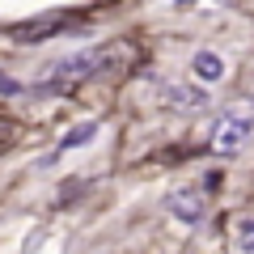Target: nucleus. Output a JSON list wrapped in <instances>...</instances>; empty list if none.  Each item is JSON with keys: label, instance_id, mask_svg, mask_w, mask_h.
<instances>
[{"label": "nucleus", "instance_id": "1", "mask_svg": "<svg viewBox=\"0 0 254 254\" xmlns=\"http://www.w3.org/2000/svg\"><path fill=\"white\" fill-rule=\"evenodd\" d=\"M140 60V51L131 43H102V47H89L81 55H68L51 68V76L43 81V93H64L72 85L89 81V76H102V72H123Z\"/></svg>", "mask_w": 254, "mask_h": 254}, {"label": "nucleus", "instance_id": "5", "mask_svg": "<svg viewBox=\"0 0 254 254\" xmlns=\"http://www.w3.org/2000/svg\"><path fill=\"white\" fill-rule=\"evenodd\" d=\"M93 136H98V123H93V119H89V123H76L72 131H68V136H64V144L55 148V157H64V153H72V148H85V144H89Z\"/></svg>", "mask_w": 254, "mask_h": 254}, {"label": "nucleus", "instance_id": "7", "mask_svg": "<svg viewBox=\"0 0 254 254\" xmlns=\"http://www.w3.org/2000/svg\"><path fill=\"white\" fill-rule=\"evenodd\" d=\"M17 140H21V127L13 123V119H0V153H9Z\"/></svg>", "mask_w": 254, "mask_h": 254}, {"label": "nucleus", "instance_id": "2", "mask_svg": "<svg viewBox=\"0 0 254 254\" xmlns=\"http://www.w3.org/2000/svg\"><path fill=\"white\" fill-rule=\"evenodd\" d=\"M254 127V102H237V110H229L216 127H212V148L216 153H233Z\"/></svg>", "mask_w": 254, "mask_h": 254}, {"label": "nucleus", "instance_id": "9", "mask_svg": "<svg viewBox=\"0 0 254 254\" xmlns=\"http://www.w3.org/2000/svg\"><path fill=\"white\" fill-rule=\"evenodd\" d=\"M174 4H190V0H174Z\"/></svg>", "mask_w": 254, "mask_h": 254}, {"label": "nucleus", "instance_id": "6", "mask_svg": "<svg viewBox=\"0 0 254 254\" xmlns=\"http://www.w3.org/2000/svg\"><path fill=\"white\" fill-rule=\"evenodd\" d=\"M190 72H199V81H220L225 64H220V55H212V51H195V60H190Z\"/></svg>", "mask_w": 254, "mask_h": 254}, {"label": "nucleus", "instance_id": "4", "mask_svg": "<svg viewBox=\"0 0 254 254\" xmlns=\"http://www.w3.org/2000/svg\"><path fill=\"white\" fill-rule=\"evenodd\" d=\"M170 212L178 220H199L203 216V195L199 190H174L170 195Z\"/></svg>", "mask_w": 254, "mask_h": 254}, {"label": "nucleus", "instance_id": "3", "mask_svg": "<svg viewBox=\"0 0 254 254\" xmlns=\"http://www.w3.org/2000/svg\"><path fill=\"white\" fill-rule=\"evenodd\" d=\"M68 21H72L68 13H38V17H30V21H17V26L9 30V38H13V43L34 47V43H43V38H55Z\"/></svg>", "mask_w": 254, "mask_h": 254}, {"label": "nucleus", "instance_id": "8", "mask_svg": "<svg viewBox=\"0 0 254 254\" xmlns=\"http://www.w3.org/2000/svg\"><path fill=\"white\" fill-rule=\"evenodd\" d=\"M13 93H21V81H13L9 72H0V98H13Z\"/></svg>", "mask_w": 254, "mask_h": 254}]
</instances>
